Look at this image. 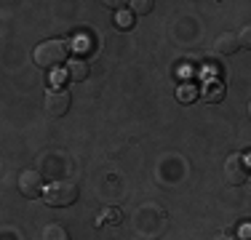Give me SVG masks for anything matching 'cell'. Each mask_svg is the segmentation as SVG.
Masks as SVG:
<instances>
[{
	"instance_id": "1",
	"label": "cell",
	"mask_w": 251,
	"mask_h": 240,
	"mask_svg": "<svg viewBox=\"0 0 251 240\" xmlns=\"http://www.w3.org/2000/svg\"><path fill=\"white\" fill-rule=\"evenodd\" d=\"M67 53H70V48H67L64 40H43V43L35 46L32 59H35L38 67L51 70V67H59V64L67 59Z\"/></svg>"
},
{
	"instance_id": "2",
	"label": "cell",
	"mask_w": 251,
	"mask_h": 240,
	"mask_svg": "<svg viewBox=\"0 0 251 240\" xmlns=\"http://www.w3.org/2000/svg\"><path fill=\"white\" fill-rule=\"evenodd\" d=\"M77 200V187L73 182H51L43 192V203L51 208H67Z\"/></svg>"
},
{
	"instance_id": "3",
	"label": "cell",
	"mask_w": 251,
	"mask_h": 240,
	"mask_svg": "<svg viewBox=\"0 0 251 240\" xmlns=\"http://www.w3.org/2000/svg\"><path fill=\"white\" fill-rule=\"evenodd\" d=\"M251 171H249V163L243 155H230V158L225 160V179L227 184H232V187H238V184L249 182Z\"/></svg>"
},
{
	"instance_id": "4",
	"label": "cell",
	"mask_w": 251,
	"mask_h": 240,
	"mask_svg": "<svg viewBox=\"0 0 251 240\" xmlns=\"http://www.w3.org/2000/svg\"><path fill=\"white\" fill-rule=\"evenodd\" d=\"M19 192L25 197H40L43 195V176H40V171H35V168H25V171L19 173Z\"/></svg>"
},
{
	"instance_id": "5",
	"label": "cell",
	"mask_w": 251,
	"mask_h": 240,
	"mask_svg": "<svg viewBox=\"0 0 251 240\" xmlns=\"http://www.w3.org/2000/svg\"><path fill=\"white\" fill-rule=\"evenodd\" d=\"M43 107H46V112H49L51 118H62L64 112L70 110V94L64 91V88H53V91L46 94Z\"/></svg>"
},
{
	"instance_id": "6",
	"label": "cell",
	"mask_w": 251,
	"mask_h": 240,
	"mask_svg": "<svg viewBox=\"0 0 251 240\" xmlns=\"http://www.w3.org/2000/svg\"><path fill=\"white\" fill-rule=\"evenodd\" d=\"M238 48H241V43H238V35H232V32H219L217 40H214L217 56H232Z\"/></svg>"
},
{
	"instance_id": "7",
	"label": "cell",
	"mask_w": 251,
	"mask_h": 240,
	"mask_svg": "<svg viewBox=\"0 0 251 240\" xmlns=\"http://www.w3.org/2000/svg\"><path fill=\"white\" fill-rule=\"evenodd\" d=\"M64 77L73 83H83L88 77V62H83V59H73V62H67V67H64Z\"/></svg>"
},
{
	"instance_id": "8",
	"label": "cell",
	"mask_w": 251,
	"mask_h": 240,
	"mask_svg": "<svg viewBox=\"0 0 251 240\" xmlns=\"http://www.w3.org/2000/svg\"><path fill=\"white\" fill-rule=\"evenodd\" d=\"M201 99H203V101H208V104H219V101L225 99V86H222L219 80L206 83V86L201 88Z\"/></svg>"
},
{
	"instance_id": "9",
	"label": "cell",
	"mask_w": 251,
	"mask_h": 240,
	"mask_svg": "<svg viewBox=\"0 0 251 240\" xmlns=\"http://www.w3.org/2000/svg\"><path fill=\"white\" fill-rule=\"evenodd\" d=\"M43 240H70V232L64 224H56V221H51V224L43 227Z\"/></svg>"
},
{
	"instance_id": "10",
	"label": "cell",
	"mask_w": 251,
	"mask_h": 240,
	"mask_svg": "<svg viewBox=\"0 0 251 240\" xmlns=\"http://www.w3.org/2000/svg\"><path fill=\"white\" fill-rule=\"evenodd\" d=\"M115 24L118 29H134V11L131 8H123L115 14Z\"/></svg>"
},
{
	"instance_id": "11",
	"label": "cell",
	"mask_w": 251,
	"mask_h": 240,
	"mask_svg": "<svg viewBox=\"0 0 251 240\" xmlns=\"http://www.w3.org/2000/svg\"><path fill=\"white\" fill-rule=\"evenodd\" d=\"M131 11H134V16H147L152 11V0H134V3H128Z\"/></svg>"
},
{
	"instance_id": "12",
	"label": "cell",
	"mask_w": 251,
	"mask_h": 240,
	"mask_svg": "<svg viewBox=\"0 0 251 240\" xmlns=\"http://www.w3.org/2000/svg\"><path fill=\"white\" fill-rule=\"evenodd\" d=\"M97 221L101 224V221H107V224H118L121 221V214H118V208H104V211H99Z\"/></svg>"
},
{
	"instance_id": "13",
	"label": "cell",
	"mask_w": 251,
	"mask_h": 240,
	"mask_svg": "<svg viewBox=\"0 0 251 240\" xmlns=\"http://www.w3.org/2000/svg\"><path fill=\"white\" fill-rule=\"evenodd\" d=\"M195 86H179V91H176V99L179 101H193L195 99Z\"/></svg>"
},
{
	"instance_id": "14",
	"label": "cell",
	"mask_w": 251,
	"mask_h": 240,
	"mask_svg": "<svg viewBox=\"0 0 251 240\" xmlns=\"http://www.w3.org/2000/svg\"><path fill=\"white\" fill-rule=\"evenodd\" d=\"M238 43H241V48L251 51V24H249V27H243L241 32H238Z\"/></svg>"
},
{
	"instance_id": "15",
	"label": "cell",
	"mask_w": 251,
	"mask_h": 240,
	"mask_svg": "<svg viewBox=\"0 0 251 240\" xmlns=\"http://www.w3.org/2000/svg\"><path fill=\"white\" fill-rule=\"evenodd\" d=\"M73 43L77 46L75 51H91V38H88V35H77Z\"/></svg>"
},
{
	"instance_id": "16",
	"label": "cell",
	"mask_w": 251,
	"mask_h": 240,
	"mask_svg": "<svg viewBox=\"0 0 251 240\" xmlns=\"http://www.w3.org/2000/svg\"><path fill=\"white\" fill-rule=\"evenodd\" d=\"M214 240H241V238H238V235H232V232H219V235L214 238Z\"/></svg>"
},
{
	"instance_id": "17",
	"label": "cell",
	"mask_w": 251,
	"mask_h": 240,
	"mask_svg": "<svg viewBox=\"0 0 251 240\" xmlns=\"http://www.w3.org/2000/svg\"><path fill=\"white\" fill-rule=\"evenodd\" d=\"M249 118H251V101H249Z\"/></svg>"
}]
</instances>
